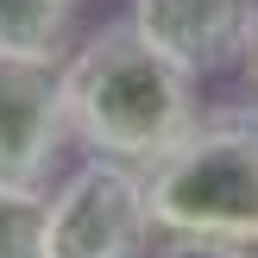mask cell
Segmentation results:
<instances>
[{
  "instance_id": "2",
  "label": "cell",
  "mask_w": 258,
  "mask_h": 258,
  "mask_svg": "<svg viewBox=\"0 0 258 258\" xmlns=\"http://www.w3.org/2000/svg\"><path fill=\"white\" fill-rule=\"evenodd\" d=\"M158 233H208L258 246V101L202 107L164 158L145 164Z\"/></svg>"
},
{
  "instance_id": "6",
  "label": "cell",
  "mask_w": 258,
  "mask_h": 258,
  "mask_svg": "<svg viewBox=\"0 0 258 258\" xmlns=\"http://www.w3.org/2000/svg\"><path fill=\"white\" fill-rule=\"evenodd\" d=\"M0 258H50V196L0 176Z\"/></svg>"
},
{
  "instance_id": "1",
  "label": "cell",
  "mask_w": 258,
  "mask_h": 258,
  "mask_svg": "<svg viewBox=\"0 0 258 258\" xmlns=\"http://www.w3.org/2000/svg\"><path fill=\"white\" fill-rule=\"evenodd\" d=\"M63 107H70L76 145L145 170L196 126L202 101H196V70H183L126 13L63 57Z\"/></svg>"
},
{
  "instance_id": "7",
  "label": "cell",
  "mask_w": 258,
  "mask_h": 258,
  "mask_svg": "<svg viewBox=\"0 0 258 258\" xmlns=\"http://www.w3.org/2000/svg\"><path fill=\"white\" fill-rule=\"evenodd\" d=\"M76 0H0V50H57Z\"/></svg>"
},
{
  "instance_id": "9",
  "label": "cell",
  "mask_w": 258,
  "mask_h": 258,
  "mask_svg": "<svg viewBox=\"0 0 258 258\" xmlns=\"http://www.w3.org/2000/svg\"><path fill=\"white\" fill-rule=\"evenodd\" d=\"M239 63H246V82H252V95H258V32H252V44H246V57H239Z\"/></svg>"
},
{
  "instance_id": "8",
  "label": "cell",
  "mask_w": 258,
  "mask_h": 258,
  "mask_svg": "<svg viewBox=\"0 0 258 258\" xmlns=\"http://www.w3.org/2000/svg\"><path fill=\"white\" fill-rule=\"evenodd\" d=\"M151 258H258V246H239V239H208V233H164Z\"/></svg>"
},
{
  "instance_id": "4",
  "label": "cell",
  "mask_w": 258,
  "mask_h": 258,
  "mask_svg": "<svg viewBox=\"0 0 258 258\" xmlns=\"http://www.w3.org/2000/svg\"><path fill=\"white\" fill-rule=\"evenodd\" d=\"M70 139L57 50H0V176L44 183Z\"/></svg>"
},
{
  "instance_id": "5",
  "label": "cell",
  "mask_w": 258,
  "mask_h": 258,
  "mask_svg": "<svg viewBox=\"0 0 258 258\" xmlns=\"http://www.w3.org/2000/svg\"><path fill=\"white\" fill-rule=\"evenodd\" d=\"M133 19L183 70L214 76L246 57V44L258 32V0H133Z\"/></svg>"
},
{
  "instance_id": "3",
  "label": "cell",
  "mask_w": 258,
  "mask_h": 258,
  "mask_svg": "<svg viewBox=\"0 0 258 258\" xmlns=\"http://www.w3.org/2000/svg\"><path fill=\"white\" fill-rule=\"evenodd\" d=\"M158 214L145 196V170L88 151L50 196V258H151Z\"/></svg>"
}]
</instances>
